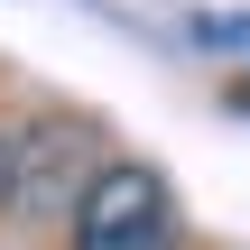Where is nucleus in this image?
<instances>
[{
    "mask_svg": "<svg viewBox=\"0 0 250 250\" xmlns=\"http://www.w3.org/2000/svg\"><path fill=\"white\" fill-rule=\"evenodd\" d=\"M93 176H102V139H93L83 121H37L28 139H9V195H0V204H9V213H37V223H46V213L65 223Z\"/></svg>",
    "mask_w": 250,
    "mask_h": 250,
    "instance_id": "obj_2",
    "label": "nucleus"
},
{
    "mask_svg": "<svg viewBox=\"0 0 250 250\" xmlns=\"http://www.w3.org/2000/svg\"><path fill=\"white\" fill-rule=\"evenodd\" d=\"M176 241H186V213L148 158H102V176L65 213V250H176Z\"/></svg>",
    "mask_w": 250,
    "mask_h": 250,
    "instance_id": "obj_1",
    "label": "nucleus"
},
{
    "mask_svg": "<svg viewBox=\"0 0 250 250\" xmlns=\"http://www.w3.org/2000/svg\"><path fill=\"white\" fill-rule=\"evenodd\" d=\"M0 195H9V139H0Z\"/></svg>",
    "mask_w": 250,
    "mask_h": 250,
    "instance_id": "obj_3",
    "label": "nucleus"
}]
</instances>
